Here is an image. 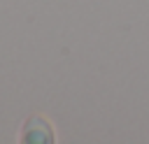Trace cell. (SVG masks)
Returning a JSON list of instances; mask_svg holds the SVG:
<instances>
[{
	"label": "cell",
	"instance_id": "cell-1",
	"mask_svg": "<svg viewBox=\"0 0 149 144\" xmlns=\"http://www.w3.org/2000/svg\"><path fill=\"white\" fill-rule=\"evenodd\" d=\"M16 139H19V144H54L56 142V128L44 114L35 111L21 123Z\"/></svg>",
	"mask_w": 149,
	"mask_h": 144
}]
</instances>
